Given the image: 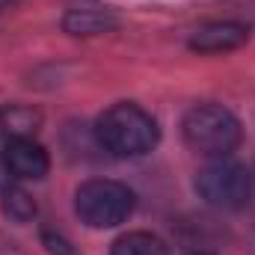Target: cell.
Instances as JSON below:
<instances>
[{"label": "cell", "instance_id": "obj_1", "mask_svg": "<svg viewBox=\"0 0 255 255\" xmlns=\"http://www.w3.org/2000/svg\"><path fill=\"white\" fill-rule=\"evenodd\" d=\"M95 139L104 151L116 157H139L154 148L157 122L136 104H113L101 113L95 125Z\"/></svg>", "mask_w": 255, "mask_h": 255}, {"label": "cell", "instance_id": "obj_2", "mask_svg": "<svg viewBox=\"0 0 255 255\" xmlns=\"http://www.w3.org/2000/svg\"><path fill=\"white\" fill-rule=\"evenodd\" d=\"M181 133L193 151L205 157H226L241 142L238 119L220 104H199L181 122Z\"/></svg>", "mask_w": 255, "mask_h": 255}, {"label": "cell", "instance_id": "obj_3", "mask_svg": "<svg viewBox=\"0 0 255 255\" xmlns=\"http://www.w3.org/2000/svg\"><path fill=\"white\" fill-rule=\"evenodd\" d=\"M74 211L92 229H113L133 214V193L119 181L95 178L77 190Z\"/></svg>", "mask_w": 255, "mask_h": 255}, {"label": "cell", "instance_id": "obj_4", "mask_svg": "<svg viewBox=\"0 0 255 255\" xmlns=\"http://www.w3.org/2000/svg\"><path fill=\"white\" fill-rule=\"evenodd\" d=\"M196 190L199 196L214 205V208H244L253 196V178L247 166L229 160V157H214L205 169L196 175Z\"/></svg>", "mask_w": 255, "mask_h": 255}, {"label": "cell", "instance_id": "obj_5", "mask_svg": "<svg viewBox=\"0 0 255 255\" xmlns=\"http://www.w3.org/2000/svg\"><path fill=\"white\" fill-rule=\"evenodd\" d=\"M3 166L18 181H39L48 175V151L33 136H12L3 148Z\"/></svg>", "mask_w": 255, "mask_h": 255}, {"label": "cell", "instance_id": "obj_6", "mask_svg": "<svg viewBox=\"0 0 255 255\" xmlns=\"http://www.w3.org/2000/svg\"><path fill=\"white\" fill-rule=\"evenodd\" d=\"M250 39V30L244 24L235 21H217V24H205L190 36V48L199 54H226L241 48Z\"/></svg>", "mask_w": 255, "mask_h": 255}, {"label": "cell", "instance_id": "obj_7", "mask_svg": "<svg viewBox=\"0 0 255 255\" xmlns=\"http://www.w3.org/2000/svg\"><path fill=\"white\" fill-rule=\"evenodd\" d=\"M119 21L113 12L107 9H74L63 18L65 33H74V36H95V33H107L113 30Z\"/></svg>", "mask_w": 255, "mask_h": 255}, {"label": "cell", "instance_id": "obj_8", "mask_svg": "<svg viewBox=\"0 0 255 255\" xmlns=\"http://www.w3.org/2000/svg\"><path fill=\"white\" fill-rule=\"evenodd\" d=\"M110 255H169V253H166L160 238H154L148 232H130V235H122L113 244Z\"/></svg>", "mask_w": 255, "mask_h": 255}, {"label": "cell", "instance_id": "obj_9", "mask_svg": "<svg viewBox=\"0 0 255 255\" xmlns=\"http://www.w3.org/2000/svg\"><path fill=\"white\" fill-rule=\"evenodd\" d=\"M3 211H6L12 220L24 223V220L36 217V202L21 190V187H6V193H3Z\"/></svg>", "mask_w": 255, "mask_h": 255}, {"label": "cell", "instance_id": "obj_10", "mask_svg": "<svg viewBox=\"0 0 255 255\" xmlns=\"http://www.w3.org/2000/svg\"><path fill=\"white\" fill-rule=\"evenodd\" d=\"M36 122H39V116L33 110H24V107H9L3 113V125L12 136H30L36 130Z\"/></svg>", "mask_w": 255, "mask_h": 255}, {"label": "cell", "instance_id": "obj_11", "mask_svg": "<svg viewBox=\"0 0 255 255\" xmlns=\"http://www.w3.org/2000/svg\"><path fill=\"white\" fill-rule=\"evenodd\" d=\"M45 244H48V250L54 255H71V250H68V244H65L63 238H54V235H45Z\"/></svg>", "mask_w": 255, "mask_h": 255}, {"label": "cell", "instance_id": "obj_12", "mask_svg": "<svg viewBox=\"0 0 255 255\" xmlns=\"http://www.w3.org/2000/svg\"><path fill=\"white\" fill-rule=\"evenodd\" d=\"M193 255H208V253H193Z\"/></svg>", "mask_w": 255, "mask_h": 255}]
</instances>
